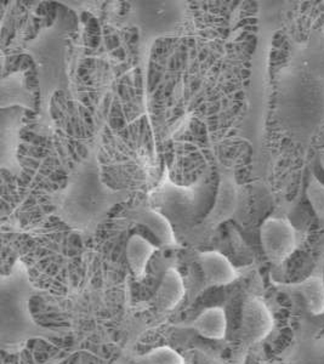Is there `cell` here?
<instances>
[{"instance_id": "cell-1", "label": "cell", "mask_w": 324, "mask_h": 364, "mask_svg": "<svg viewBox=\"0 0 324 364\" xmlns=\"http://www.w3.org/2000/svg\"><path fill=\"white\" fill-rule=\"evenodd\" d=\"M36 293L28 269L21 260L15 261L9 274L0 278V348L3 351L16 353L29 340L53 341L66 336L36 322L29 311V301Z\"/></svg>"}, {"instance_id": "cell-2", "label": "cell", "mask_w": 324, "mask_h": 364, "mask_svg": "<svg viewBox=\"0 0 324 364\" xmlns=\"http://www.w3.org/2000/svg\"><path fill=\"white\" fill-rule=\"evenodd\" d=\"M274 327V319L270 309L259 296L249 295L242 305L239 348H252L270 336Z\"/></svg>"}, {"instance_id": "cell-3", "label": "cell", "mask_w": 324, "mask_h": 364, "mask_svg": "<svg viewBox=\"0 0 324 364\" xmlns=\"http://www.w3.org/2000/svg\"><path fill=\"white\" fill-rule=\"evenodd\" d=\"M260 240L265 255L274 265H281L291 257L298 243L293 225L283 218L265 220L260 228Z\"/></svg>"}, {"instance_id": "cell-4", "label": "cell", "mask_w": 324, "mask_h": 364, "mask_svg": "<svg viewBox=\"0 0 324 364\" xmlns=\"http://www.w3.org/2000/svg\"><path fill=\"white\" fill-rule=\"evenodd\" d=\"M274 287L284 294L303 299L305 307L312 316L324 315V276L322 269H317L311 276L298 283H279L274 282Z\"/></svg>"}, {"instance_id": "cell-5", "label": "cell", "mask_w": 324, "mask_h": 364, "mask_svg": "<svg viewBox=\"0 0 324 364\" xmlns=\"http://www.w3.org/2000/svg\"><path fill=\"white\" fill-rule=\"evenodd\" d=\"M291 364H324V333H303L283 353Z\"/></svg>"}, {"instance_id": "cell-6", "label": "cell", "mask_w": 324, "mask_h": 364, "mask_svg": "<svg viewBox=\"0 0 324 364\" xmlns=\"http://www.w3.org/2000/svg\"><path fill=\"white\" fill-rule=\"evenodd\" d=\"M198 261L205 279L212 286H229L238 278L237 269H234L229 259L220 252H200Z\"/></svg>"}, {"instance_id": "cell-7", "label": "cell", "mask_w": 324, "mask_h": 364, "mask_svg": "<svg viewBox=\"0 0 324 364\" xmlns=\"http://www.w3.org/2000/svg\"><path fill=\"white\" fill-rule=\"evenodd\" d=\"M186 289L183 279L178 269H166L163 274L162 282L156 293V304L159 310L163 312L174 310L175 307L183 301Z\"/></svg>"}, {"instance_id": "cell-8", "label": "cell", "mask_w": 324, "mask_h": 364, "mask_svg": "<svg viewBox=\"0 0 324 364\" xmlns=\"http://www.w3.org/2000/svg\"><path fill=\"white\" fill-rule=\"evenodd\" d=\"M188 328L209 340H222L227 333V316L222 307H209Z\"/></svg>"}, {"instance_id": "cell-9", "label": "cell", "mask_w": 324, "mask_h": 364, "mask_svg": "<svg viewBox=\"0 0 324 364\" xmlns=\"http://www.w3.org/2000/svg\"><path fill=\"white\" fill-rule=\"evenodd\" d=\"M156 252V247L151 245V242L140 236L133 235L126 243V260L129 267L133 271L134 276L141 279L145 276L146 269L148 261Z\"/></svg>"}, {"instance_id": "cell-10", "label": "cell", "mask_w": 324, "mask_h": 364, "mask_svg": "<svg viewBox=\"0 0 324 364\" xmlns=\"http://www.w3.org/2000/svg\"><path fill=\"white\" fill-rule=\"evenodd\" d=\"M137 364H186L179 352L169 346L152 348L142 356L135 358Z\"/></svg>"}, {"instance_id": "cell-11", "label": "cell", "mask_w": 324, "mask_h": 364, "mask_svg": "<svg viewBox=\"0 0 324 364\" xmlns=\"http://www.w3.org/2000/svg\"><path fill=\"white\" fill-rule=\"evenodd\" d=\"M308 202L320 219H324V183L317 178H312L306 190Z\"/></svg>"}, {"instance_id": "cell-12", "label": "cell", "mask_w": 324, "mask_h": 364, "mask_svg": "<svg viewBox=\"0 0 324 364\" xmlns=\"http://www.w3.org/2000/svg\"><path fill=\"white\" fill-rule=\"evenodd\" d=\"M195 360L197 364H225L220 358L203 350L195 351Z\"/></svg>"}, {"instance_id": "cell-13", "label": "cell", "mask_w": 324, "mask_h": 364, "mask_svg": "<svg viewBox=\"0 0 324 364\" xmlns=\"http://www.w3.org/2000/svg\"><path fill=\"white\" fill-rule=\"evenodd\" d=\"M112 364H130L128 360H124V358H118V360H114Z\"/></svg>"}, {"instance_id": "cell-14", "label": "cell", "mask_w": 324, "mask_h": 364, "mask_svg": "<svg viewBox=\"0 0 324 364\" xmlns=\"http://www.w3.org/2000/svg\"><path fill=\"white\" fill-rule=\"evenodd\" d=\"M320 166L324 169V149H322V152L320 154Z\"/></svg>"}, {"instance_id": "cell-15", "label": "cell", "mask_w": 324, "mask_h": 364, "mask_svg": "<svg viewBox=\"0 0 324 364\" xmlns=\"http://www.w3.org/2000/svg\"><path fill=\"white\" fill-rule=\"evenodd\" d=\"M262 364H276V363H262Z\"/></svg>"}]
</instances>
